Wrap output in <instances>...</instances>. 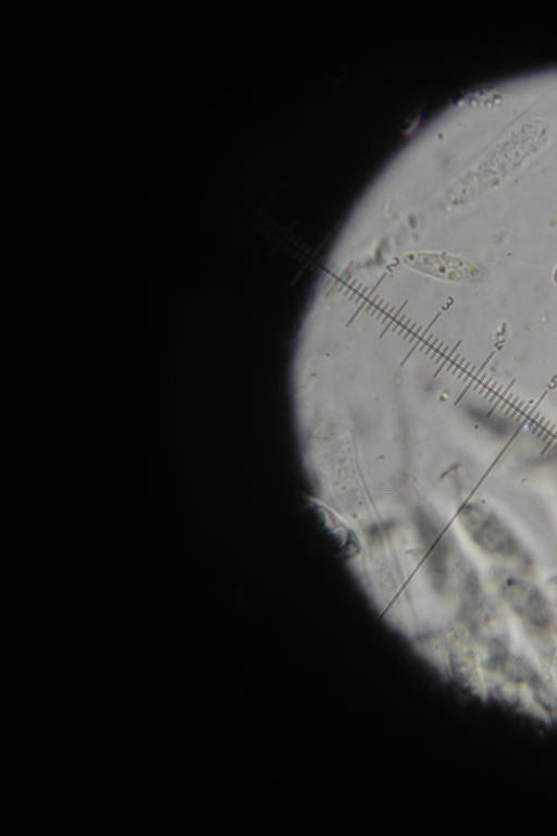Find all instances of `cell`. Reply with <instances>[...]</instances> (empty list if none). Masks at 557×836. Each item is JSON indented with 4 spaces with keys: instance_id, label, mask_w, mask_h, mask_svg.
Listing matches in <instances>:
<instances>
[{
    "instance_id": "cell-1",
    "label": "cell",
    "mask_w": 557,
    "mask_h": 836,
    "mask_svg": "<svg viewBox=\"0 0 557 836\" xmlns=\"http://www.w3.org/2000/svg\"><path fill=\"white\" fill-rule=\"evenodd\" d=\"M457 521L467 538L490 555L520 558L522 546L512 530L492 511L476 503L458 509Z\"/></svg>"
},
{
    "instance_id": "cell-2",
    "label": "cell",
    "mask_w": 557,
    "mask_h": 836,
    "mask_svg": "<svg viewBox=\"0 0 557 836\" xmlns=\"http://www.w3.org/2000/svg\"><path fill=\"white\" fill-rule=\"evenodd\" d=\"M434 276L458 284H478L488 279V270L480 263L447 251L406 249Z\"/></svg>"
},
{
    "instance_id": "cell-3",
    "label": "cell",
    "mask_w": 557,
    "mask_h": 836,
    "mask_svg": "<svg viewBox=\"0 0 557 836\" xmlns=\"http://www.w3.org/2000/svg\"><path fill=\"white\" fill-rule=\"evenodd\" d=\"M503 593L511 607L524 619L539 626L548 623L545 599L533 585L510 578L504 582Z\"/></svg>"
},
{
    "instance_id": "cell-4",
    "label": "cell",
    "mask_w": 557,
    "mask_h": 836,
    "mask_svg": "<svg viewBox=\"0 0 557 836\" xmlns=\"http://www.w3.org/2000/svg\"><path fill=\"white\" fill-rule=\"evenodd\" d=\"M553 281L557 284V266H556V268L554 270V273H553Z\"/></svg>"
}]
</instances>
